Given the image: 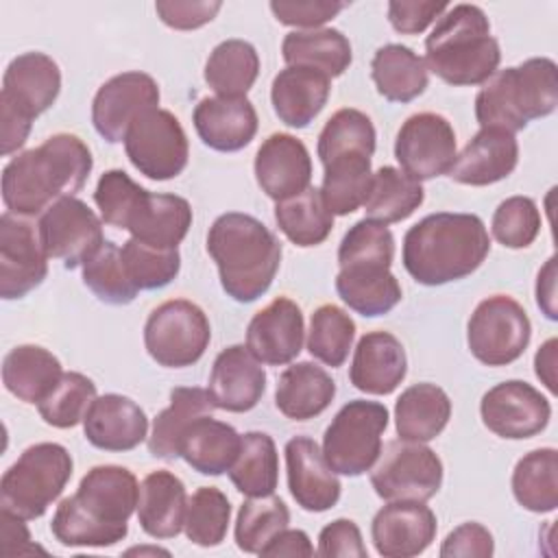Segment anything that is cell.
Here are the masks:
<instances>
[{
    "label": "cell",
    "mask_w": 558,
    "mask_h": 558,
    "mask_svg": "<svg viewBox=\"0 0 558 558\" xmlns=\"http://www.w3.org/2000/svg\"><path fill=\"white\" fill-rule=\"evenodd\" d=\"M558 105V68L547 57H534L517 68L497 70L475 96V118L482 129L523 131Z\"/></svg>",
    "instance_id": "obj_7"
},
{
    "label": "cell",
    "mask_w": 558,
    "mask_h": 558,
    "mask_svg": "<svg viewBox=\"0 0 558 558\" xmlns=\"http://www.w3.org/2000/svg\"><path fill=\"white\" fill-rule=\"evenodd\" d=\"M347 7H349L347 2H336V0H296V2L272 0L270 2V11L279 24L296 26L305 31L323 26Z\"/></svg>",
    "instance_id": "obj_54"
},
{
    "label": "cell",
    "mask_w": 558,
    "mask_h": 558,
    "mask_svg": "<svg viewBox=\"0 0 558 558\" xmlns=\"http://www.w3.org/2000/svg\"><path fill=\"white\" fill-rule=\"evenodd\" d=\"M512 495L530 512H554L558 506V451L541 447L525 453L512 471Z\"/></svg>",
    "instance_id": "obj_43"
},
{
    "label": "cell",
    "mask_w": 558,
    "mask_h": 558,
    "mask_svg": "<svg viewBox=\"0 0 558 558\" xmlns=\"http://www.w3.org/2000/svg\"><path fill=\"white\" fill-rule=\"evenodd\" d=\"M532 325L523 305L508 294H493L477 303L466 325V344L486 366H508L527 349Z\"/></svg>",
    "instance_id": "obj_11"
},
{
    "label": "cell",
    "mask_w": 558,
    "mask_h": 558,
    "mask_svg": "<svg viewBox=\"0 0 558 558\" xmlns=\"http://www.w3.org/2000/svg\"><path fill=\"white\" fill-rule=\"evenodd\" d=\"M388 418V408L379 401L353 399L344 403L323 436L327 464L349 477L371 471L381 453V436Z\"/></svg>",
    "instance_id": "obj_9"
},
{
    "label": "cell",
    "mask_w": 558,
    "mask_h": 558,
    "mask_svg": "<svg viewBox=\"0 0 558 558\" xmlns=\"http://www.w3.org/2000/svg\"><path fill=\"white\" fill-rule=\"evenodd\" d=\"M61 375L59 357L39 344H17L2 360V384L24 403L39 405Z\"/></svg>",
    "instance_id": "obj_33"
},
{
    "label": "cell",
    "mask_w": 558,
    "mask_h": 558,
    "mask_svg": "<svg viewBox=\"0 0 558 558\" xmlns=\"http://www.w3.org/2000/svg\"><path fill=\"white\" fill-rule=\"evenodd\" d=\"M33 120L26 118L24 113H20L15 107L0 102V142H2V155L9 157L13 153H17L31 133Z\"/></svg>",
    "instance_id": "obj_60"
},
{
    "label": "cell",
    "mask_w": 558,
    "mask_h": 558,
    "mask_svg": "<svg viewBox=\"0 0 558 558\" xmlns=\"http://www.w3.org/2000/svg\"><path fill=\"white\" fill-rule=\"evenodd\" d=\"M451 418L449 395L429 381L412 384L395 403V427L401 440H434Z\"/></svg>",
    "instance_id": "obj_34"
},
{
    "label": "cell",
    "mask_w": 558,
    "mask_h": 558,
    "mask_svg": "<svg viewBox=\"0 0 558 558\" xmlns=\"http://www.w3.org/2000/svg\"><path fill=\"white\" fill-rule=\"evenodd\" d=\"M318 556L336 558V556H355L366 558V545L362 541V532L351 519H336L327 523L318 534Z\"/></svg>",
    "instance_id": "obj_58"
},
{
    "label": "cell",
    "mask_w": 558,
    "mask_h": 558,
    "mask_svg": "<svg viewBox=\"0 0 558 558\" xmlns=\"http://www.w3.org/2000/svg\"><path fill=\"white\" fill-rule=\"evenodd\" d=\"M536 303L549 320L558 318L556 312V257L551 255L536 277Z\"/></svg>",
    "instance_id": "obj_62"
},
{
    "label": "cell",
    "mask_w": 558,
    "mask_h": 558,
    "mask_svg": "<svg viewBox=\"0 0 558 558\" xmlns=\"http://www.w3.org/2000/svg\"><path fill=\"white\" fill-rule=\"evenodd\" d=\"M395 238L375 220H357L338 246L336 292L349 310L366 318L388 314L403 296L397 277L390 272Z\"/></svg>",
    "instance_id": "obj_5"
},
{
    "label": "cell",
    "mask_w": 558,
    "mask_h": 558,
    "mask_svg": "<svg viewBox=\"0 0 558 558\" xmlns=\"http://www.w3.org/2000/svg\"><path fill=\"white\" fill-rule=\"evenodd\" d=\"M26 519L0 510V538H2V554L4 556H24V554H35L44 551L39 545L31 541V532L24 525Z\"/></svg>",
    "instance_id": "obj_59"
},
{
    "label": "cell",
    "mask_w": 558,
    "mask_h": 558,
    "mask_svg": "<svg viewBox=\"0 0 558 558\" xmlns=\"http://www.w3.org/2000/svg\"><path fill=\"white\" fill-rule=\"evenodd\" d=\"M355 338V320L342 307L325 303L314 310L307 331V351L318 362L338 368L349 357Z\"/></svg>",
    "instance_id": "obj_45"
},
{
    "label": "cell",
    "mask_w": 558,
    "mask_h": 558,
    "mask_svg": "<svg viewBox=\"0 0 558 558\" xmlns=\"http://www.w3.org/2000/svg\"><path fill=\"white\" fill-rule=\"evenodd\" d=\"M192 227V207L177 194H153L148 190L137 198L124 231L131 238L159 248H177Z\"/></svg>",
    "instance_id": "obj_30"
},
{
    "label": "cell",
    "mask_w": 558,
    "mask_h": 558,
    "mask_svg": "<svg viewBox=\"0 0 558 558\" xmlns=\"http://www.w3.org/2000/svg\"><path fill=\"white\" fill-rule=\"evenodd\" d=\"M231 519V504L216 486H201L185 510V536L198 547H216L225 541Z\"/></svg>",
    "instance_id": "obj_49"
},
{
    "label": "cell",
    "mask_w": 558,
    "mask_h": 558,
    "mask_svg": "<svg viewBox=\"0 0 558 558\" xmlns=\"http://www.w3.org/2000/svg\"><path fill=\"white\" fill-rule=\"evenodd\" d=\"M185 484L166 469L148 473L140 484L137 521L153 538H174L185 523Z\"/></svg>",
    "instance_id": "obj_31"
},
{
    "label": "cell",
    "mask_w": 558,
    "mask_h": 558,
    "mask_svg": "<svg viewBox=\"0 0 558 558\" xmlns=\"http://www.w3.org/2000/svg\"><path fill=\"white\" fill-rule=\"evenodd\" d=\"M495 551V541L488 527L477 521H469L451 530L442 545L440 558H490Z\"/></svg>",
    "instance_id": "obj_55"
},
{
    "label": "cell",
    "mask_w": 558,
    "mask_h": 558,
    "mask_svg": "<svg viewBox=\"0 0 558 558\" xmlns=\"http://www.w3.org/2000/svg\"><path fill=\"white\" fill-rule=\"evenodd\" d=\"M490 251L480 216L462 211L429 214L403 235L401 259L421 286H445L475 272Z\"/></svg>",
    "instance_id": "obj_3"
},
{
    "label": "cell",
    "mask_w": 558,
    "mask_h": 558,
    "mask_svg": "<svg viewBox=\"0 0 558 558\" xmlns=\"http://www.w3.org/2000/svg\"><path fill=\"white\" fill-rule=\"evenodd\" d=\"M447 9H449L447 2L392 0V2H388V20L397 33L418 35L432 22H436V17H440Z\"/></svg>",
    "instance_id": "obj_57"
},
{
    "label": "cell",
    "mask_w": 558,
    "mask_h": 558,
    "mask_svg": "<svg viewBox=\"0 0 558 558\" xmlns=\"http://www.w3.org/2000/svg\"><path fill=\"white\" fill-rule=\"evenodd\" d=\"M96 399V384L83 373H63L52 392L37 405L44 423L68 429L83 423L89 405Z\"/></svg>",
    "instance_id": "obj_50"
},
{
    "label": "cell",
    "mask_w": 558,
    "mask_h": 558,
    "mask_svg": "<svg viewBox=\"0 0 558 558\" xmlns=\"http://www.w3.org/2000/svg\"><path fill=\"white\" fill-rule=\"evenodd\" d=\"M83 434L96 449L131 451L148 436V416L133 399L109 392L89 405Z\"/></svg>",
    "instance_id": "obj_26"
},
{
    "label": "cell",
    "mask_w": 558,
    "mask_h": 558,
    "mask_svg": "<svg viewBox=\"0 0 558 558\" xmlns=\"http://www.w3.org/2000/svg\"><path fill=\"white\" fill-rule=\"evenodd\" d=\"M92 168V153L78 135L54 133L9 159L2 168V203L15 216H39L59 198L74 196Z\"/></svg>",
    "instance_id": "obj_2"
},
{
    "label": "cell",
    "mask_w": 558,
    "mask_h": 558,
    "mask_svg": "<svg viewBox=\"0 0 558 558\" xmlns=\"http://www.w3.org/2000/svg\"><path fill=\"white\" fill-rule=\"evenodd\" d=\"M72 456L59 442L26 447L0 480V506L26 521L39 519L72 477Z\"/></svg>",
    "instance_id": "obj_8"
},
{
    "label": "cell",
    "mask_w": 558,
    "mask_h": 558,
    "mask_svg": "<svg viewBox=\"0 0 558 558\" xmlns=\"http://www.w3.org/2000/svg\"><path fill=\"white\" fill-rule=\"evenodd\" d=\"M408 373V357L401 340L390 331H368L357 340L349 379L366 395H390Z\"/></svg>",
    "instance_id": "obj_28"
},
{
    "label": "cell",
    "mask_w": 558,
    "mask_h": 558,
    "mask_svg": "<svg viewBox=\"0 0 558 558\" xmlns=\"http://www.w3.org/2000/svg\"><path fill=\"white\" fill-rule=\"evenodd\" d=\"M281 57L288 65L312 68L329 78L342 76L353 61L351 44L338 28L292 31L281 41Z\"/></svg>",
    "instance_id": "obj_38"
},
{
    "label": "cell",
    "mask_w": 558,
    "mask_h": 558,
    "mask_svg": "<svg viewBox=\"0 0 558 558\" xmlns=\"http://www.w3.org/2000/svg\"><path fill=\"white\" fill-rule=\"evenodd\" d=\"M238 493L246 497L272 495L279 482V456L275 440L266 432L242 434L240 453L229 469Z\"/></svg>",
    "instance_id": "obj_44"
},
{
    "label": "cell",
    "mask_w": 558,
    "mask_h": 558,
    "mask_svg": "<svg viewBox=\"0 0 558 558\" xmlns=\"http://www.w3.org/2000/svg\"><path fill=\"white\" fill-rule=\"evenodd\" d=\"M39 240L48 257L68 270L83 266L105 242L100 218L76 196H63L39 216Z\"/></svg>",
    "instance_id": "obj_14"
},
{
    "label": "cell",
    "mask_w": 558,
    "mask_h": 558,
    "mask_svg": "<svg viewBox=\"0 0 558 558\" xmlns=\"http://www.w3.org/2000/svg\"><path fill=\"white\" fill-rule=\"evenodd\" d=\"M290 523V510L275 495L248 497L235 519V545L246 554H259Z\"/></svg>",
    "instance_id": "obj_46"
},
{
    "label": "cell",
    "mask_w": 558,
    "mask_h": 558,
    "mask_svg": "<svg viewBox=\"0 0 558 558\" xmlns=\"http://www.w3.org/2000/svg\"><path fill=\"white\" fill-rule=\"evenodd\" d=\"M216 410L207 390L198 386H179L170 390V405L153 421L148 453L159 460L179 458V442L190 425Z\"/></svg>",
    "instance_id": "obj_35"
},
{
    "label": "cell",
    "mask_w": 558,
    "mask_h": 558,
    "mask_svg": "<svg viewBox=\"0 0 558 558\" xmlns=\"http://www.w3.org/2000/svg\"><path fill=\"white\" fill-rule=\"evenodd\" d=\"M275 222L279 231L296 246H318L333 229V214L327 209L320 190L307 187L296 196L275 205Z\"/></svg>",
    "instance_id": "obj_42"
},
{
    "label": "cell",
    "mask_w": 558,
    "mask_h": 558,
    "mask_svg": "<svg viewBox=\"0 0 558 558\" xmlns=\"http://www.w3.org/2000/svg\"><path fill=\"white\" fill-rule=\"evenodd\" d=\"M375 126L371 122V118L360 111V109H338L323 126L320 135H318V159L320 163L338 157V155H347V153H364L371 155L375 153Z\"/></svg>",
    "instance_id": "obj_48"
},
{
    "label": "cell",
    "mask_w": 558,
    "mask_h": 558,
    "mask_svg": "<svg viewBox=\"0 0 558 558\" xmlns=\"http://www.w3.org/2000/svg\"><path fill=\"white\" fill-rule=\"evenodd\" d=\"M253 170L262 192L279 203L310 187L312 157L299 137L272 133L257 148Z\"/></svg>",
    "instance_id": "obj_21"
},
{
    "label": "cell",
    "mask_w": 558,
    "mask_h": 558,
    "mask_svg": "<svg viewBox=\"0 0 558 558\" xmlns=\"http://www.w3.org/2000/svg\"><path fill=\"white\" fill-rule=\"evenodd\" d=\"M124 268L137 290H159L177 279L181 270L179 248H159L135 238L120 248Z\"/></svg>",
    "instance_id": "obj_51"
},
{
    "label": "cell",
    "mask_w": 558,
    "mask_h": 558,
    "mask_svg": "<svg viewBox=\"0 0 558 558\" xmlns=\"http://www.w3.org/2000/svg\"><path fill=\"white\" fill-rule=\"evenodd\" d=\"M371 486L384 501H427L442 486V462L423 442L390 440L371 469Z\"/></svg>",
    "instance_id": "obj_12"
},
{
    "label": "cell",
    "mask_w": 558,
    "mask_h": 558,
    "mask_svg": "<svg viewBox=\"0 0 558 558\" xmlns=\"http://www.w3.org/2000/svg\"><path fill=\"white\" fill-rule=\"evenodd\" d=\"M436 514L425 501H388L371 523L373 545L384 558H412L436 538Z\"/></svg>",
    "instance_id": "obj_19"
},
{
    "label": "cell",
    "mask_w": 558,
    "mask_h": 558,
    "mask_svg": "<svg viewBox=\"0 0 558 558\" xmlns=\"http://www.w3.org/2000/svg\"><path fill=\"white\" fill-rule=\"evenodd\" d=\"M59 92L61 70L57 61L44 52H24L4 70L0 102H7L35 120L54 105Z\"/></svg>",
    "instance_id": "obj_24"
},
{
    "label": "cell",
    "mask_w": 558,
    "mask_h": 558,
    "mask_svg": "<svg viewBox=\"0 0 558 558\" xmlns=\"http://www.w3.org/2000/svg\"><path fill=\"white\" fill-rule=\"evenodd\" d=\"M395 159L414 181L447 174L456 159V131L451 122L434 111L410 116L395 140Z\"/></svg>",
    "instance_id": "obj_15"
},
{
    "label": "cell",
    "mask_w": 558,
    "mask_h": 558,
    "mask_svg": "<svg viewBox=\"0 0 558 558\" xmlns=\"http://www.w3.org/2000/svg\"><path fill=\"white\" fill-rule=\"evenodd\" d=\"M211 340L207 314L187 299H170L157 305L144 325L148 355L166 368L196 364Z\"/></svg>",
    "instance_id": "obj_10"
},
{
    "label": "cell",
    "mask_w": 558,
    "mask_h": 558,
    "mask_svg": "<svg viewBox=\"0 0 558 558\" xmlns=\"http://www.w3.org/2000/svg\"><path fill=\"white\" fill-rule=\"evenodd\" d=\"M124 153L140 174L153 181H168L185 170L190 144L179 118L168 109L153 107L129 126Z\"/></svg>",
    "instance_id": "obj_13"
},
{
    "label": "cell",
    "mask_w": 558,
    "mask_h": 558,
    "mask_svg": "<svg viewBox=\"0 0 558 558\" xmlns=\"http://www.w3.org/2000/svg\"><path fill=\"white\" fill-rule=\"evenodd\" d=\"M519 163L517 137L501 129H480L456 155L449 177L462 185H493L512 174Z\"/></svg>",
    "instance_id": "obj_27"
},
{
    "label": "cell",
    "mask_w": 558,
    "mask_h": 558,
    "mask_svg": "<svg viewBox=\"0 0 558 558\" xmlns=\"http://www.w3.org/2000/svg\"><path fill=\"white\" fill-rule=\"evenodd\" d=\"M556 349H558V340L549 338L545 344L538 347V351L534 355L536 377L545 384V388L551 395H556Z\"/></svg>",
    "instance_id": "obj_63"
},
{
    "label": "cell",
    "mask_w": 558,
    "mask_h": 558,
    "mask_svg": "<svg viewBox=\"0 0 558 558\" xmlns=\"http://www.w3.org/2000/svg\"><path fill=\"white\" fill-rule=\"evenodd\" d=\"M259 556H272V558H281V556H314V547L310 543V536L303 530H281L262 551Z\"/></svg>",
    "instance_id": "obj_61"
},
{
    "label": "cell",
    "mask_w": 558,
    "mask_h": 558,
    "mask_svg": "<svg viewBox=\"0 0 558 558\" xmlns=\"http://www.w3.org/2000/svg\"><path fill=\"white\" fill-rule=\"evenodd\" d=\"M48 259L39 231L26 218L4 211L0 216V296L22 299L41 286Z\"/></svg>",
    "instance_id": "obj_17"
},
{
    "label": "cell",
    "mask_w": 558,
    "mask_h": 558,
    "mask_svg": "<svg viewBox=\"0 0 558 558\" xmlns=\"http://www.w3.org/2000/svg\"><path fill=\"white\" fill-rule=\"evenodd\" d=\"M207 253L216 262L220 286L238 303H253L268 292L279 264L281 242L255 216L229 211L214 220Z\"/></svg>",
    "instance_id": "obj_4"
},
{
    "label": "cell",
    "mask_w": 558,
    "mask_h": 558,
    "mask_svg": "<svg viewBox=\"0 0 558 558\" xmlns=\"http://www.w3.org/2000/svg\"><path fill=\"white\" fill-rule=\"evenodd\" d=\"M425 198V190L418 181L392 166H381L373 172L371 190L364 201L368 220L392 225L412 216Z\"/></svg>",
    "instance_id": "obj_41"
},
{
    "label": "cell",
    "mask_w": 558,
    "mask_h": 558,
    "mask_svg": "<svg viewBox=\"0 0 558 558\" xmlns=\"http://www.w3.org/2000/svg\"><path fill=\"white\" fill-rule=\"evenodd\" d=\"M490 231L506 248H527L541 233V211L530 196H510L497 205Z\"/></svg>",
    "instance_id": "obj_52"
},
{
    "label": "cell",
    "mask_w": 558,
    "mask_h": 558,
    "mask_svg": "<svg viewBox=\"0 0 558 558\" xmlns=\"http://www.w3.org/2000/svg\"><path fill=\"white\" fill-rule=\"evenodd\" d=\"M331 78L318 70L288 65L270 85V102L277 118L292 129H305L327 105Z\"/></svg>",
    "instance_id": "obj_29"
},
{
    "label": "cell",
    "mask_w": 558,
    "mask_h": 558,
    "mask_svg": "<svg viewBox=\"0 0 558 558\" xmlns=\"http://www.w3.org/2000/svg\"><path fill=\"white\" fill-rule=\"evenodd\" d=\"M83 283L109 305H129L140 292L124 268L120 246L109 240L83 264Z\"/></svg>",
    "instance_id": "obj_47"
},
{
    "label": "cell",
    "mask_w": 558,
    "mask_h": 558,
    "mask_svg": "<svg viewBox=\"0 0 558 558\" xmlns=\"http://www.w3.org/2000/svg\"><path fill=\"white\" fill-rule=\"evenodd\" d=\"M336 397V381L314 362H296L288 366L275 388L277 410L292 421H310L323 414Z\"/></svg>",
    "instance_id": "obj_32"
},
{
    "label": "cell",
    "mask_w": 558,
    "mask_h": 558,
    "mask_svg": "<svg viewBox=\"0 0 558 558\" xmlns=\"http://www.w3.org/2000/svg\"><path fill=\"white\" fill-rule=\"evenodd\" d=\"M194 129L205 146L218 153H235L248 146L257 133V111L244 98H201L192 113Z\"/></svg>",
    "instance_id": "obj_25"
},
{
    "label": "cell",
    "mask_w": 558,
    "mask_h": 558,
    "mask_svg": "<svg viewBox=\"0 0 558 558\" xmlns=\"http://www.w3.org/2000/svg\"><path fill=\"white\" fill-rule=\"evenodd\" d=\"M286 471L290 495L303 510L325 512L338 504L342 484L312 438L294 436L286 442Z\"/></svg>",
    "instance_id": "obj_22"
},
{
    "label": "cell",
    "mask_w": 558,
    "mask_h": 558,
    "mask_svg": "<svg viewBox=\"0 0 558 558\" xmlns=\"http://www.w3.org/2000/svg\"><path fill=\"white\" fill-rule=\"evenodd\" d=\"M259 74V54L244 39H225L207 57L205 83L227 98H244Z\"/></svg>",
    "instance_id": "obj_40"
},
{
    "label": "cell",
    "mask_w": 558,
    "mask_h": 558,
    "mask_svg": "<svg viewBox=\"0 0 558 558\" xmlns=\"http://www.w3.org/2000/svg\"><path fill=\"white\" fill-rule=\"evenodd\" d=\"M305 320L301 307L288 299L277 296L262 307L246 327V349L270 366L290 364L303 349Z\"/></svg>",
    "instance_id": "obj_20"
},
{
    "label": "cell",
    "mask_w": 558,
    "mask_h": 558,
    "mask_svg": "<svg viewBox=\"0 0 558 558\" xmlns=\"http://www.w3.org/2000/svg\"><path fill=\"white\" fill-rule=\"evenodd\" d=\"M146 187L135 183L124 170H107L96 183L94 203L100 209V218L118 229L126 227V220Z\"/></svg>",
    "instance_id": "obj_53"
},
{
    "label": "cell",
    "mask_w": 558,
    "mask_h": 558,
    "mask_svg": "<svg viewBox=\"0 0 558 558\" xmlns=\"http://www.w3.org/2000/svg\"><path fill=\"white\" fill-rule=\"evenodd\" d=\"M159 105V85L146 72H122L105 81L92 102L96 133L109 144L124 142L133 120Z\"/></svg>",
    "instance_id": "obj_18"
},
{
    "label": "cell",
    "mask_w": 558,
    "mask_h": 558,
    "mask_svg": "<svg viewBox=\"0 0 558 558\" xmlns=\"http://www.w3.org/2000/svg\"><path fill=\"white\" fill-rule=\"evenodd\" d=\"M323 170L320 196L333 216H349L364 205L373 181L371 155H338L323 161Z\"/></svg>",
    "instance_id": "obj_39"
},
{
    "label": "cell",
    "mask_w": 558,
    "mask_h": 558,
    "mask_svg": "<svg viewBox=\"0 0 558 558\" xmlns=\"http://www.w3.org/2000/svg\"><path fill=\"white\" fill-rule=\"evenodd\" d=\"M501 50L477 4L449 7L425 39V65L456 87L482 85L499 68Z\"/></svg>",
    "instance_id": "obj_6"
},
{
    "label": "cell",
    "mask_w": 558,
    "mask_h": 558,
    "mask_svg": "<svg viewBox=\"0 0 558 558\" xmlns=\"http://www.w3.org/2000/svg\"><path fill=\"white\" fill-rule=\"evenodd\" d=\"M222 9V2L207 0H159L155 11L159 20L174 31H194L205 26Z\"/></svg>",
    "instance_id": "obj_56"
},
{
    "label": "cell",
    "mask_w": 558,
    "mask_h": 558,
    "mask_svg": "<svg viewBox=\"0 0 558 558\" xmlns=\"http://www.w3.org/2000/svg\"><path fill=\"white\" fill-rule=\"evenodd\" d=\"M140 484L120 464L89 469L74 495L57 506L50 532L65 547H111L129 534V519L137 510Z\"/></svg>",
    "instance_id": "obj_1"
},
{
    "label": "cell",
    "mask_w": 558,
    "mask_h": 558,
    "mask_svg": "<svg viewBox=\"0 0 558 558\" xmlns=\"http://www.w3.org/2000/svg\"><path fill=\"white\" fill-rule=\"evenodd\" d=\"M482 423L499 438L523 440L541 434L549 418L551 405L532 384L508 379L484 392L480 401Z\"/></svg>",
    "instance_id": "obj_16"
},
{
    "label": "cell",
    "mask_w": 558,
    "mask_h": 558,
    "mask_svg": "<svg viewBox=\"0 0 558 558\" xmlns=\"http://www.w3.org/2000/svg\"><path fill=\"white\" fill-rule=\"evenodd\" d=\"M266 390V371L246 344L222 349L211 366L207 392L216 408L227 412L253 410Z\"/></svg>",
    "instance_id": "obj_23"
},
{
    "label": "cell",
    "mask_w": 558,
    "mask_h": 558,
    "mask_svg": "<svg viewBox=\"0 0 558 558\" xmlns=\"http://www.w3.org/2000/svg\"><path fill=\"white\" fill-rule=\"evenodd\" d=\"M371 76L379 96L390 102H410L418 98L429 83L425 59L401 44L377 48L371 61Z\"/></svg>",
    "instance_id": "obj_37"
},
{
    "label": "cell",
    "mask_w": 558,
    "mask_h": 558,
    "mask_svg": "<svg viewBox=\"0 0 558 558\" xmlns=\"http://www.w3.org/2000/svg\"><path fill=\"white\" fill-rule=\"evenodd\" d=\"M242 436L233 425L203 416L190 425L179 442V458H183L201 475L229 473L238 453Z\"/></svg>",
    "instance_id": "obj_36"
}]
</instances>
